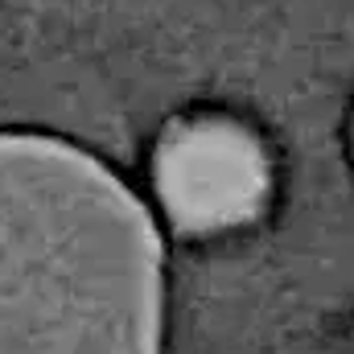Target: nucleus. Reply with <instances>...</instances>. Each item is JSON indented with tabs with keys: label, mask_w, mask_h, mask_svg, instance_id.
Instances as JSON below:
<instances>
[{
	"label": "nucleus",
	"mask_w": 354,
	"mask_h": 354,
	"mask_svg": "<svg viewBox=\"0 0 354 354\" xmlns=\"http://www.w3.org/2000/svg\"><path fill=\"white\" fill-rule=\"evenodd\" d=\"M264 145L235 120H181L157 149V194L181 231H227L268 202Z\"/></svg>",
	"instance_id": "f03ea898"
},
{
	"label": "nucleus",
	"mask_w": 354,
	"mask_h": 354,
	"mask_svg": "<svg viewBox=\"0 0 354 354\" xmlns=\"http://www.w3.org/2000/svg\"><path fill=\"white\" fill-rule=\"evenodd\" d=\"M0 354H161V239L91 153L0 132Z\"/></svg>",
	"instance_id": "f257e3e1"
}]
</instances>
